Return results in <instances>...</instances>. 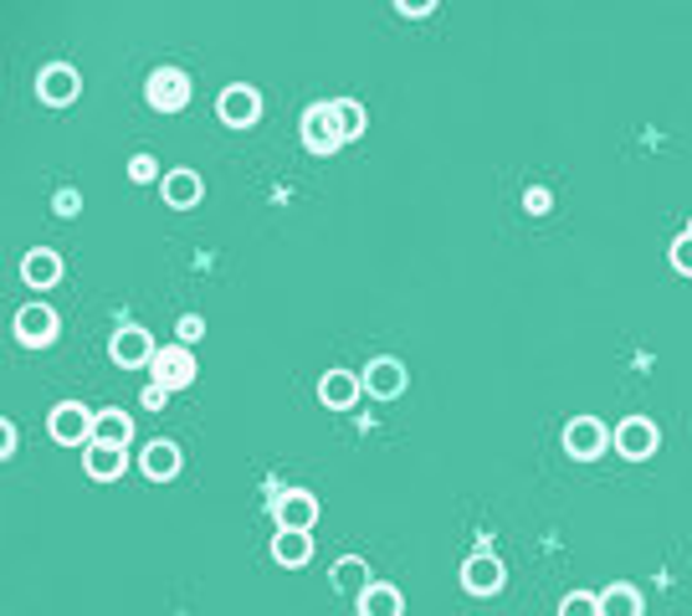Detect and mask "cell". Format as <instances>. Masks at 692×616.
<instances>
[{
    "mask_svg": "<svg viewBox=\"0 0 692 616\" xmlns=\"http://www.w3.org/2000/svg\"><path fill=\"white\" fill-rule=\"evenodd\" d=\"M144 104L154 114H180V108L191 104V73L185 67H154L144 77Z\"/></svg>",
    "mask_w": 692,
    "mask_h": 616,
    "instance_id": "1",
    "label": "cell"
},
{
    "mask_svg": "<svg viewBox=\"0 0 692 616\" xmlns=\"http://www.w3.org/2000/svg\"><path fill=\"white\" fill-rule=\"evenodd\" d=\"M298 134H303V150L309 154H339V123H334V104H309L303 119H298Z\"/></svg>",
    "mask_w": 692,
    "mask_h": 616,
    "instance_id": "2",
    "label": "cell"
},
{
    "mask_svg": "<svg viewBox=\"0 0 692 616\" xmlns=\"http://www.w3.org/2000/svg\"><path fill=\"white\" fill-rule=\"evenodd\" d=\"M149 376H154V386H164V391H185V386L201 376V365H195V349H191V345H164V349H154V365H149Z\"/></svg>",
    "mask_w": 692,
    "mask_h": 616,
    "instance_id": "3",
    "label": "cell"
},
{
    "mask_svg": "<svg viewBox=\"0 0 692 616\" xmlns=\"http://www.w3.org/2000/svg\"><path fill=\"white\" fill-rule=\"evenodd\" d=\"M93 421L98 417H93L83 401H62V407H52V417H46V432H52V442H62V447H88Z\"/></svg>",
    "mask_w": 692,
    "mask_h": 616,
    "instance_id": "4",
    "label": "cell"
},
{
    "mask_svg": "<svg viewBox=\"0 0 692 616\" xmlns=\"http://www.w3.org/2000/svg\"><path fill=\"white\" fill-rule=\"evenodd\" d=\"M605 447H616V432H605V421L575 417L570 426H564V452H570L575 463H595Z\"/></svg>",
    "mask_w": 692,
    "mask_h": 616,
    "instance_id": "5",
    "label": "cell"
},
{
    "mask_svg": "<svg viewBox=\"0 0 692 616\" xmlns=\"http://www.w3.org/2000/svg\"><path fill=\"white\" fill-rule=\"evenodd\" d=\"M77 93H83V73L67 67V62H46L42 73H36V98H42L46 108L77 104Z\"/></svg>",
    "mask_w": 692,
    "mask_h": 616,
    "instance_id": "6",
    "label": "cell"
},
{
    "mask_svg": "<svg viewBox=\"0 0 692 616\" xmlns=\"http://www.w3.org/2000/svg\"><path fill=\"white\" fill-rule=\"evenodd\" d=\"M11 329H15V339H21V345L42 349V345H52V339H57L62 318H57V309H52V303H26V309H15Z\"/></svg>",
    "mask_w": 692,
    "mask_h": 616,
    "instance_id": "7",
    "label": "cell"
},
{
    "mask_svg": "<svg viewBox=\"0 0 692 616\" xmlns=\"http://www.w3.org/2000/svg\"><path fill=\"white\" fill-rule=\"evenodd\" d=\"M657 447H662V432H657V421L651 417H626L616 426V452L626 457V463H647Z\"/></svg>",
    "mask_w": 692,
    "mask_h": 616,
    "instance_id": "8",
    "label": "cell"
},
{
    "mask_svg": "<svg viewBox=\"0 0 692 616\" xmlns=\"http://www.w3.org/2000/svg\"><path fill=\"white\" fill-rule=\"evenodd\" d=\"M272 519H278V529H303V534H313V525H318V498H313L309 488H282V494L272 498Z\"/></svg>",
    "mask_w": 692,
    "mask_h": 616,
    "instance_id": "9",
    "label": "cell"
},
{
    "mask_svg": "<svg viewBox=\"0 0 692 616\" xmlns=\"http://www.w3.org/2000/svg\"><path fill=\"white\" fill-rule=\"evenodd\" d=\"M216 114H221L226 129H251V123L262 119V93L251 88V83H231V88H221Z\"/></svg>",
    "mask_w": 692,
    "mask_h": 616,
    "instance_id": "10",
    "label": "cell"
},
{
    "mask_svg": "<svg viewBox=\"0 0 692 616\" xmlns=\"http://www.w3.org/2000/svg\"><path fill=\"white\" fill-rule=\"evenodd\" d=\"M154 339H149V329H139V324H123V329H113V339H108V355H113V365H123V370H144V365H154Z\"/></svg>",
    "mask_w": 692,
    "mask_h": 616,
    "instance_id": "11",
    "label": "cell"
},
{
    "mask_svg": "<svg viewBox=\"0 0 692 616\" xmlns=\"http://www.w3.org/2000/svg\"><path fill=\"white\" fill-rule=\"evenodd\" d=\"M502 581H508V571H502L498 555H483V550H477V555L462 560V591H467V596H498Z\"/></svg>",
    "mask_w": 692,
    "mask_h": 616,
    "instance_id": "12",
    "label": "cell"
},
{
    "mask_svg": "<svg viewBox=\"0 0 692 616\" xmlns=\"http://www.w3.org/2000/svg\"><path fill=\"white\" fill-rule=\"evenodd\" d=\"M406 386H411V376H406V365L390 360V355L365 365V391L375 396V401H396V396H406Z\"/></svg>",
    "mask_w": 692,
    "mask_h": 616,
    "instance_id": "13",
    "label": "cell"
},
{
    "mask_svg": "<svg viewBox=\"0 0 692 616\" xmlns=\"http://www.w3.org/2000/svg\"><path fill=\"white\" fill-rule=\"evenodd\" d=\"M160 196H164V206L191 210V206H201V196H206V181H201L195 170H170L160 181Z\"/></svg>",
    "mask_w": 692,
    "mask_h": 616,
    "instance_id": "14",
    "label": "cell"
},
{
    "mask_svg": "<svg viewBox=\"0 0 692 616\" xmlns=\"http://www.w3.org/2000/svg\"><path fill=\"white\" fill-rule=\"evenodd\" d=\"M359 391H365V380L354 376V370H328V376L318 380V401H324L328 411H349L354 401H359Z\"/></svg>",
    "mask_w": 692,
    "mask_h": 616,
    "instance_id": "15",
    "label": "cell"
},
{
    "mask_svg": "<svg viewBox=\"0 0 692 616\" xmlns=\"http://www.w3.org/2000/svg\"><path fill=\"white\" fill-rule=\"evenodd\" d=\"M272 560H278L282 571H303L313 560V534H303V529H278V534H272Z\"/></svg>",
    "mask_w": 692,
    "mask_h": 616,
    "instance_id": "16",
    "label": "cell"
},
{
    "mask_svg": "<svg viewBox=\"0 0 692 616\" xmlns=\"http://www.w3.org/2000/svg\"><path fill=\"white\" fill-rule=\"evenodd\" d=\"M21 278H26L31 288H52V283H62V257L52 252V247H31V252L21 257Z\"/></svg>",
    "mask_w": 692,
    "mask_h": 616,
    "instance_id": "17",
    "label": "cell"
},
{
    "mask_svg": "<svg viewBox=\"0 0 692 616\" xmlns=\"http://www.w3.org/2000/svg\"><path fill=\"white\" fill-rule=\"evenodd\" d=\"M83 467H88V478H98V483L123 478V447H108V442H88V447H83Z\"/></svg>",
    "mask_w": 692,
    "mask_h": 616,
    "instance_id": "18",
    "label": "cell"
},
{
    "mask_svg": "<svg viewBox=\"0 0 692 616\" xmlns=\"http://www.w3.org/2000/svg\"><path fill=\"white\" fill-rule=\"evenodd\" d=\"M354 606H359V616H406V596H400V586H390V581H375Z\"/></svg>",
    "mask_w": 692,
    "mask_h": 616,
    "instance_id": "19",
    "label": "cell"
},
{
    "mask_svg": "<svg viewBox=\"0 0 692 616\" xmlns=\"http://www.w3.org/2000/svg\"><path fill=\"white\" fill-rule=\"evenodd\" d=\"M139 463H144V478L149 483H170L180 473V447H175V442H149Z\"/></svg>",
    "mask_w": 692,
    "mask_h": 616,
    "instance_id": "20",
    "label": "cell"
},
{
    "mask_svg": "<svg viewBox=\"0 0 692 616\" xmlns=\"http://www.w3.org/2000/svg\"><path fill=\"white\" fill-rule=\"evenodd\" d=\"M129 436H133V421L129 411H98V421H93V442H108V447H129Z\"/></svg>",
    "mask_w": 692,
    "mask_h": 616,
    "instance_id": "21",
    "label": "cell"
},
{
    "mask_svg": "<svg viewBox=\"0 0 692 616\" xmlns=\"http://www.w3.org/2000/svg\"><path fill=\"white\" fill-rule=\"evenodd\" d=\"M601 612L605 616H641L647 612V602H641V591H636L631 581H616V586L601 591Z\"/></svg>",
    "mask_w": 692,
    "mask_h": 616,
    "instance_id": "22",
    "label": "cell"
},
{
    "mask_svg": "<svg viewBox=\"0 0 692 616\" xmlns=\"http://www.w3.org/2000/svg\"><path fill=\"white\" fill-rule=\"evenodd\" d=\"M334 586L349 591L354 602H359V596H365V591L375 586V581H369V565H365V560H359V555H344L339 565H334Z\"/></svg>",
    "mask_w": 692,
    "mask_h": 616,
    "instance_id": "23",
    "label": "cell"
},
{
    "mask_svg": "<svg viewBox=\"0 0 692 616\" xmlns=\"http://www.w3.org/2000/svg\"><path fill=\"white\" fill-rule=\"evenodd\" d=\"M334 104V123H339V139L349 144V139H359L369 129V114L365 104H354V98H328Z\"/></svg>",
    "mask_w": 692,
    "mask_h": 616,
    "instance_id": "24",
    "label": "cell"
},
{
    "mask_svg": "<svg viewBox=\"0 0 692 616\" xmlns=\"http://www.w3.org/2000/svg\"><path fill=\"white\" fill-rule=\"evenodd\" d=\"M560 616H605V612H601V596H595V591H570L560 602Z\"/></svg>",
    "mask_w": 692,
    "mask_h": 616,
    "instance_id": "25",
    "label": "cell"
},
{
    "mask_svg": "<svg viewBox=\"0 0 692 616\" xmlns=\"http://www.w3.org/2000/svg\"><path fill=\"white\" fill-rule=\"evenodd\" d=\"M175 329H180V345H201V339H206V318H201V314H180Z\"/></svg>",
    "mask_w": 692,
    "mask_h": 616,
    "instance_id": "26",
    "label": "cell"
},
{
    "mask_svg": "<svg viewBox=\"0 0 692 616\" xmlns=\"http://www.w3.org/2000/svg\"><path fill=\"white\" fill-rule=\"evenodd\" d=\"M672 272H682V278H692V231H682L678 241H672Z\"/></svg>",
    "mask_w": 692,
    "mask_h": 616,
    "instance_id": "27",
    "label": "cell"
},
{
    "mask_svg": "<svg viewBox=\"0 0 692 616\" xmlns=\"http://www.w3.org/2000/svg\"><path fill=\"white\" fill-rule=\"evenodd\" d=\"M549 206H554V191H549V185H529V191H523V210H529V216H544Z\"/></svg>",
    "mask_w": 692,
    "mask_h": 616,
    "instance_id": "28",
    "label": "cell"
},
{
    "mask_svg": "<svg viewBox=\"0 0 692 616\" xmlns=\"http://www.w3.org/2000/svg\"><path fill=\"white\" fill-rule=\"evenodd\" d=\"M129 181H139V185L160 181V165H154V154H133V160H129Z\"/></svg>",
    "mask_w": 692,
    "mask_h": 616,
    "instance_id": "29",
    "label": "cell"
},
{
    "mask_svg": "<svg viewBox=\"0 0 692 616\" xmlns=\"http://www.w3.org/2000/svg\"><path fill=\"white\" fill-rule=\"evenodd\" d=\"M52 210H57V216H77V210H83V191H73V185H62L57 196H52Z\"/></svg>",
    "mask_w": 692,
    "mask_h": 616,
    "instance_id": "30",
    "label": "cell"
},
{
    "mask_svg": "<svg viewBox=\"0 0 692 616\" xmlns=\"http://www.w3.org/2000/svg\"><path fill=\"white\" fill-rule=\"evenodd\" d=\"M21 447V432H15V421H0V457H15Z\"/></svg>",
    "mask_w": 692,
    "mask_h": 616,
    "instance_id": "31",
    "label": "cell"
},
{
    "mask_svg": "<svg viewBox=\"0 0 692 616\" xmlns=\"http://www.w3.org/2000/svg\"><path fill=\"white\" fill-rule=\"evenodd\" d=\"M139 401H144V411H164V401H170V391H164V386H154V380H149L144 391H139Z\"/></svg>",
    "mask_w": 692,
    "mask_h": 616,
    "instance_id": "32",
    "label": "cell"
},
{
    "mask_svg": "<svg viewBox=\"0 0 692 616\" xmlns=\"http://www.w3.org/2000/svg\"><path fill=\"white\" fill-rule=\"evenodd\" d=\"M436 0H400V15H431Z\"/></svg>",
    "mask_w": 692,
    "mask_h": 616,
    "instance_id": "33",
    "label": "cell"
},
{
    "mask_svg": "<svg viewBox=\"0 0 692 616\" xmlns=\"http://www.w3.org/2000/svg\"><path fill=\"white\" fill-rule=\"evenodd\" d=\"M688 231H692V221H688Z\"/></svg>",
    "mask_w": 692,
    "mask_h": 616,
    "instance_id": "34",
    "label": "cell"
}]
</instances>
